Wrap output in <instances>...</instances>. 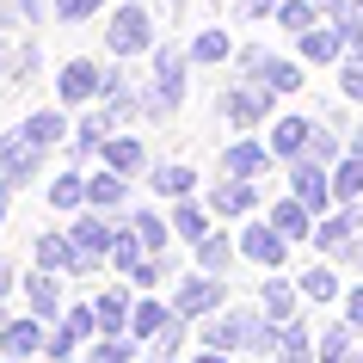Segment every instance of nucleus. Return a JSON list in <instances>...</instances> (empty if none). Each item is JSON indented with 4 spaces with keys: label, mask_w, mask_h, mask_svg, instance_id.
<instances>
[{
    "label": "nucleus",
    "mask_w": 363,
    "mask_h": 363,
    "mask_svg": "<svg viewBox=\"0 0 363 363\" xmlns=\"http://www.w3.org/2000/svg\"><path fill=\"white\" fill-rule=\"evenodd\" d=\"M172 308H179L185 320H203V314H222V308H228V289H222V277H216V271H197V277H179Z\"/></svg>",
    "instance_id": "f257e3e1"
},
{
    "label": "nucleus",
    "mask_w": 363,
    "mask_h": 363,
    "mask_svg": "<svg viewBox=\"0 0 363 363\" xmlns=\"http://www.w3.org/2000/svg\"><path fill=\"white\" fill-rule=\"evenodd\" d=\"M105 43H111L117 56H148V50H154V19L142 13V6H117Z\"/></svg>",
    "instance_id": "f03ea898"
},
{
    "label": "nucleus",
    "mask_w": 363,
    "mask_h": 363,
    "mask_svg": "<svg viewBox=\"0 0 363 363\" xmlns=\"http://www.w3.org/2000/svg\"><path fill=\"white\" fill-rule=\"evenodd\" d=\"M240 252H247L252 265H265V271H284V259H289V234L277 228V222H247V234H240Z\"/></svg>",
    "instance_id": "7ed1b4c3"
},
{
    "label": "nucleus",
    "mask_w": 363,
    "mask_h": 363,
    "mask_svg": "<svg viewBox=\"0 0 363 363\" xmlns=\"http://www.w3.org/2000/svg\"><path fill=\"white\" fill-rule=\"evenodd\" d=\"M43 345H50V333H43V314H25V320H6V326H0V357L31 363Z\"/></svg>",
    "instance_id": "20e7f679"
},
{
    "label": "nucleus",
    "mask_w": 363,
    "mask_h": 363,
    "mask_svg": "<svg viewBox=\"0 0 363 363\" xmlns=\"http://www.w3.org/2000/svg\"><path fill=\"white\" fill-rule=\"evenodd\" d=\"M289 185H296V197H302L314 216H326V203H333V172L314 167V160H289Z\"/></svg>",
    "instance_id": "39448f33"
},
{
    "label": "nucleus",
    "mask_w": 363,
    "mask_h": 363,
    "mask_svg": "<svg viewBox=\"0 0 363 363\" xmlns=\"http://www.w3.org/2000/svg\"><path fill=\"white\" fill-rule=\"evenodd\" d=\"M105 80H111V74H99L93 62H80V56H74V62L56 74V93H62V105H86V99L105 93Z\"/></svg>",
    "instance_id": "423d86ee"
},
{
    "label": "nucleus",
    "mask_w": 363,
    "mask_h": 363,
    "mask_svg": "<svg viewBox=\"0 0 363 363\" xmlns=\"http://www.w3.org/2000/svg\"><path fill=\"white\" fill-rule=\"evenodd\" d=\"M0 167H6V179H13V185H25V179L43 167V148H38L25 130H13V135H0Z\"/></svg>",
    "instance_id": "0eeeda50"
},
{
    "label": "nucleus",
    "mask_w": 363,
    "mask_h": 363,
    "mask_svg": "<svg viewBox=\"0 0 363 363\" xmlns=\"http://www.w3.org/2000/svg\"><path fill=\"white\" fill-rule=\"evenodd\" d=\"M357 234H363V210H357V203H339L333 216H320V228H314V240H320L326 252H345L351 240H357Z\"/></svg>",
    "instance_id": "6e6552de"
},
{
    "label": "nucleus",
    "mask_w": 363,
    "mask_h": 363,
    "mask_svg": "<svg viewBox=\"0 0 363 363\" xmlns=\"http://www.w3.org/2000/svg\"><path fill=\"white\" fill-rule=\"evenodd\" d=\"M271 111V86H234V93H222V117L228 123H265Z\"/></svg>",
    "instance_id": "1a4fd4ad"
},
{
    "label": "nucleus",
    "mask_w": 363,
    "mask_h": 363,
    "mask_svg": "<svg viewBox=\"0 0 363 363\" xmlns=\"http://www.w3.org/2000/svg\"><path fill=\"white\" fill-rule=\"evenodd\" d=\"M93 314H99V333L105 339H130V314H135V302L123 296V289H105L93 302Z\"/></svg>",
    "instance_id": "9d476101"
},
{
    "label": "nucleus",
    "mask_w": 363,
    "mask_h": 363,
    "mask_svg": "<svg viewBox=\"0 0 363 363\" xmlns=\"http://www.w3.org/2000/svg\"><path fill=\"white\" fill-rule=\"evenodd\" d=\"M247 68H252L259 86H271V93H296V86H302V68H296V62H277V56H259V50H252Z\"/></svg>",
    "instance_id": "9b49d317"
},
{
    "label": "nucleus",
    "mask_w": 363,
    "mask_h": 363,
    "mask_svg": "<svg viewBox=\"0 0 363 363\" xmlns=\"http://www.w3.org/2000/svg\"><path fill=\"white\" fill-rule=\"evenodd\" d=\"M62 271H31V277H25V302H31V314H43V320H56L62 314V284H56Z\"/></svg>",
    "instance_id": "f8f14e48"
},
{
    "label": "nucleus",
    "mask_w": 363,
    "mask_h": 363,
    "mask_svg": "<svg viewBox=\"0 0 363 363\" xmlns=\"http://www.w3.org/2000/svg\"><path fill=\"white\" fill-rule=\"evenodd\" d=\"M308 135H314V117H277V130H271V154H277V160H302V154H308Z\"/></svg>",
    "instance_id": "ddd939ff"
},
{
    "label": "nucleus",
    "mask_w": 363,
    "mask_h": 363,
    "mask_svg": "<svg viewBox=\"0 0 363 363\" xmlns=\"http://www.w3.org/2000/svg\"><path fill=\"white\" fill-rule=\"evenodd\" d=\"M99 160L111 172H123V179H135V172L148 167V148L135 142V135H105V148H99Z\"/></svg>",
    "instance_id": "4468645a"
},
{
    "label": "nucleus",
    "mask_w": 363,
    "mask_h": 363,
    "mask_svg": "<svg viewBox=\"0 0 363 363\" xmlns=\"http://www.w3.org/2000/svg\"><path fill=\"white\" fill-rule=\"evenodd\" d=\"M68 240H74L86 259H111V240H117V222H99V216H80L74 228H68Z\"/></svg>",
    "instance_id": "2eb2a0df"
},
{
    "label": "nucleus",
    "mask_w": 363,
    "mask_h": 363,
    "mask_svg": "<svg viewBox=\"0 0 363 363\" xmlns=\"http://www.w3.org/2000/svg\"><path fill=\"white\" fill-rule=\"evenodd\" d=\"M271 222H277V228H284L289 240H314V228H320V222H314V210H308V203H302L296 191H289V197H277Z\"/></svg>",
    "instance_id": "dca6fc26"
},
{
    "label": "nucleus",
    "mask_w": 363,
    "mask_h": 363,
    "mask_svg": "<svg viewBox=\"0 0 363 363\" xmlns=\"http://www.w3.org/2000/svg\"><path fill=\"white\" fill-rule=\"evenodd\" d=\"M172 314H179V308H167V302H135V314H130V339H135V345H154V339L172 326Z\"/></svg>",
    "instance_id": "f3484780"
},
{
    "label": "nucleus",
    "mask_w": 363,
    "mask_h": 363,
    "mask_svg": "<svg viewBox=\"0 0 363 363\" xmlns=\"http://www.w3.org/2000/svg\"><path fill=\"white\" fill-rule=\"evenodd\" d=\"M265 167H271V148H259V142H234V148L222 154V172H228V179H259Z\"/></svg>",
    "instance_id": "a211bd4d"
},
{
    "label": "nucleus",
    "mask_w": 363,
    "mask_h": 363,
    "mask_svg": "<svg viewBox=\"0 0 363 363\" xmlns=\"http://www.w3.org/2000/svg\"><path fill=\"white\" fill-rule=\"evenodd\" d=\"M252 203H259L252 179H222V185H216V197H210V210H216V216H247Z\"/></svg>",
    "instance_id": "6ab92c4d"
},
{
    "label": "nucleus",
    "mask_w": 363,
    "mask_h": 363,
    "mask_svg": "<svg viewBox=\"0 0 363 363\" xmlns=\"http://www.w3.org/2000/svg\"><path fill=\"white\" fill-rule=\"evenodd\" d=\"M142 259H148V240L135 234V222H117V240H111V265H117V271H135Z\"/></svg>",
    "instance_id": "aec40b11"
},
{
    "label": "nucleus",
    "mask_w": 363,
    "mask_h": 363,
    "mask_svg": "<svg viewBox=\"0 0 363 363\" xmlns=\"http://www.w3.org/2000/svg\"><path fill=\"white\" fill-rule=\"evenodd\" d=\"M296 289H302V284H284V277H271V284L259 289V308H265V314H271L277 326H284V320H296Z\"/></svg>",
    "instance_id": "412c9836"
},
{
    "label": "nucleus",
    "mask_w": 363,
    "mask_h": 363,
    "mask_svg": "<svg viewBox=\"0 0 363 363\" xmlns=\"http://www.w3.org/2000/svg\"><path fill=\"white\" fill-rule=\"evenodd\" d=\"M302 56L308 62H339L345 56V31H339V25H326V31L314 25V31H302Z\"/></svg>",
    "instance_id": "4be33fe9"
},
{
    "label": "nucleus",
    "mask_w": 363,
    "mask_h": 363,
    "mask_svg": "<svg viewBox=\"0 0 363 363\" xmlns=\"http://www.w3.org/2000/svg\"><path fill=\"white\" fill-rule=\"evenodd\" d=\"M351 333H357L351 320H333L320 339H314V363H345L351 357Z\"/></svg>",
    "instance_id": "5701e85b"
},
{
    "label": "nucleus",
    "mask_w": 363,
    "mask_h": 363,
    "mask_svg": "<svg viewBox=\"0 0 363 363\" xmlns=\"http://www.w3.org/2000/svg\"><path fill=\"white\" fill-rule=\"evenodd\" d=\"M333 197L339 203H357L363 197V154H345L339 167H333Z\"/></svg>",
    "instance_id": "b1692460"
},
{
    "label": "nucleus",
    "mask_w": 363,
    "mask_h": 363,
    "mask_svg": "<svg viewBox=\"0 0 363 363\" xmlns=\"http://www.w3.org/2000/svg\"><path fill=\"white\" fill-rule=\"evenodd\" d=\"M86 203H93V210H117V203H123V172H93V179H86Z\"/></svg>",
    "instance_id": "393cba45"
},
{
    "label": "nucleus",
    "mask_w": 363,
    "mask_h": 363,
    "mask_svg": "<svg viewBox=\"0 0 363 363\" xmlns=\"http://www.w3.org/2000/svg\"><path fill=\"white\" fill-rule=\"evenodd\" d=\"M172 234H179V240H210V210H197V203H185V197H179V210H172Z\"/></svg>",
    "instance_id": "a878e982"
},
{
    "label": "nucleus",
    "mask_w": 363,
    "mask_h": 363,
    "mask_svg": "<svg viewBox=\"0 0 363 363\" xmlns=\"http://www.w3.org/2000/svg\"><path fill=\"white\" fill-rule=\"evenodd\" d=\"M234 252L240 247H234L228 234H210V240H197V271H216V277H222V271L234 265Z\"/></svg>",
    "instance_id": "bb28decb"
},
{
    "label": "nucleus",
    "mask_w": 363,
    "mask_h": 363,
    "mask_svg": "<svg viewBox=\"0 0 363 363\" xmlns=\"http://www.w3.org/2000/svg\"><path fill=\"white\" fill-rule=\"evenodd\" d=\"M19 130L31 135L38 148H50V142H62V135H68V117H62V111H31V117L19 123Z\"/></svg>",
    "instance_id": "cd10ccee"
},
{
    "label": "nucleus",
    "mask_w": 363,
    "mask_h": 363,
    "mask_svg": "<svg viewBox=\"0 0 363 363\" xmlns=\"http://www.w3.org/2000/svg\"><path fill=\"white\" fill-rule=\"evenodd\" d=\"M148 179H154V191H160V197H191V185H197V172L179 167V160H172V167H154Z\"/></svg>",
    "instance_id": "c85d7f7f"
},
{
    "label": "nucleus",
    "mask_w": 363,
    "mask_h": 363,
    "mask_svg": "<svg viewBox=\"0 0 363 363\" xmlns=\"http://www.w3.org/2000/svg\"><path fill=\"white\" fill-rule=\"evenodd\" d=\"M50 203H56V210H74V203H86V179H80V167L50 179Z\"/></svg>",
    "instance_id": "c756f323"
},
{
    "label": "nucleus",
    "mask_w": 363,
    "mask_h": 363,
    "mask_svg": "<svg viewBox=\"0 0 363 363\" xmlns=\"http://www.w3.org/2000/svg\"><path fill=\"white\" fill-rule=\"evenodd\" d=\"M302 160H314V167H339L345 154H339V135L326 130V123H314V135H308V154Z\"/></svg>",
    "instance_id": "7c9ffc66"
},
{
    "label": "nucleus",
    "mask_w": 363,
    "mask_h": 363,
    "mask_svg": "<svg viewBox=\"0 0 363 363\" xmlns=\"http://www.w3.org/2000/svg\"><path fill=\"white\" fill-rule=\"evenodd\" d=\"M130 222H135V234H142V240H148V252H160V247H167V234H172V216H154V210H135Z\"/></svg>",
    "instance_id": "2f4dec72"
},
{
    "label": "nucleus",
    "mask_w": 363,
    "mask_h": 363,
    "mask_svg": "<svg viewBox=\"0 0 363 363\" xmlns=\"http://www.w3.org/2000/svg\"><path fill=\"white\" fill-rule=\"evenodd\" d=\"M135 357V339H105L99 333L93 345H86V363H130Z\"/></svg>",
    "instance_id": "473e14b6"
},
{
    "label": "nucleus",
    "mask_w": 363,
    "mask_h": 363,
    "mask_svg": "<svg viewBox=\"0 0 363 363\" xmlns=\"http://www.w3.org/2000/svg\"><path fill=\"white\" fill-rule=\"evenodd\" d=\"M314 13H320V6H314V0H284V6H277V25H284V31H296V38H302V31H314Z\"/></svg>",
    "instance_id": "72a5a7b5"
},
{
    "label": "nucleus",
    "mask_w": 363,
    "mask_h": 363,
    "mask_svg": "<svg viewBox=\"0 0 363 363\" xmlns=\"http://www.w3.org/2000/svg\"><path fill=\"white\" fill-rule=\"evenodd\" d=\"M302 296H314V302H333V296H339V271H326V265L302 271Z\"/></svg>",
    "instance_id": "f704fd0d"
},
{
    "label": "nucleus",
    "mask_w": 363,
    "mask_h": 363,
    "mask_svg": "<svg viewBox=\"0 0 363 363\" xmlns=\"http://www.w3.org/2000/svg\"><path fill=\"white\" fill-rule=\"evenodd\" d=\"M62 326H68L80 345H93V339H99V314H93V308H68V314H62Z\"/></svg>",
    "instance_id": "c9c22d12"
},
{
    "label": "nucleus",
    "mask_w": 363,
    "mask_h": 363,
    "mask_svg": "<svg viewBox=\"0 0 363 363\" xmlns=\"http://www.w3.org/2000/svg\"><path fill=\"white\" fill-rule=\"evenodd\" d=\"M179 345H185V314H172V326L160 333V339H154V357L172 363V357H179Z\"/></svg>",
    "instance_id": "e433bc0d"
},
{
    "label": "nucleus",
    "mask_w": 363,
    "mask_h": 363,
    "mask_svg": "<svg viewBox=\"0 0 363 363\" xmlns=\"http://www.w3.org/2000/svg\"><path fill=\"white\" fill-rule=\"evenodd\" d=\"M222 56H228V31H203L191 43V62H222Z\"/></svg>",
    "instance_id": "4c0bfd02"
},
{
    "label": "nucleus",
    "mask_w": 363,
    "mask_h": 363,
    "mask_svg": "<svg viewBox=\"0 0 363 363\" xmlns=\"http://www.w3.org/2000/svg\"><path fill=\"white\" fill-rule=\"evenodd\" d=\"M74 351H80V339L68 333V326H56V333H50V345H43V357H50V363H68Z\"/></svg>",
    "instance_id": "58836bf2"
},
{
    "label": "nucleus",
    "mask_w": 363,
    "mask_h": 363,
    "mask_svg": "<svg viewBox=\"0 0 363 363\" xmlns=\"http://www.w3.org/2000/svg\"><path fill=\"white\" fill-rule=\"evenodd\" d=\"M339 86H345V99H357V105H363V56H351L339 68Z\"/></svg>",
    "instance_id": "ea45409f"
},
{
    "label": "nucleus",
    "mask_w": 363,
    "mask_h": 363,
    "mask_svg": "<svg viewBox=\"0 0 363 363\" xmlns=\"http://www.w3.org/2000/svg\"><path fill=\"white\" fill-rule=\"evenodd\" d=\"M99 6H105V0H56V19H86Z\"/></svg>",
    "instance_id": "a19ab883"
},
{
    "label": "nucleus",
    "mask_w": 363,
    "mask_h": 363,
    "mask_svg": "<svg viewBox=\"0 0 363 363\" xmlns=\"http://www.w3.org/2000/svg\"><path fill=\"white\" fill-rule=\"evenodd\" d=\"M345 320H351V326H357V333H363V284L351 289V296H345Z\"/></svg>",
    "instance_id": "79ce46f5"
},
{
    "label": "nucleus",
    "mask_w": 363,
    "mask_h": 363,
    "mask_svg": "<svg viewBox=\"0 0 363 363\" xmlns=\"http://www.w3.org/2000/svg\"><path fill=\"white\" fill-rule=\"evenodd\" d=\"M191 363H234V351H210V345H203V351H197Z\"/></svg>",
    "instance_id": "37998d69"
},
{
    "label": "nucleus",
    "mask_w": 363,
    "mask_h": 363,
    "mask_svg": "<svg viewBox=\"0 0 363 363\" xmlns=\"http://www.w3.org/2000/svg\"><path fill=\"white\" fill-rule=\"evenodd\" d=\"M320 13H333V19H345V0H314Z\"/></svg>",
    "instance_id": "c03bdc74"
},
{
    "label": "nucleus",
    "mask_w": 363,
    "mask_h": 363,
    "mask_svg": "<svg viewBox=\"0 0 363 363\" xmlns=\"http://www.w3.org/2000/svg\"><path fill=\"white\" fill-rule=\"evenodd\" d=\"M6 289H13V265H6V259H0V296H6Z\"/></svg>",
    "instance_id": "a18cd8bd"
},
{
    "label": "nucleus",
    "mask_w": 363,
    "mask_h": 363,
    "mask_svg": "<svg viewBox=\"0 0 363 363\" xmlns=\"http://www.w3.org/2000/svg\"><path fill=\"white\" fill-rule=\"evenodd\" d=\"M6 191H13V179H0V222H6Z\"/></svg>",
    "instance_id": "49530a36"
},
{
    "label": "nucleus",
    "mask_w": 363,
    "mask_h": 363,
    "mask_svg": "<svg viewBox=\"0 0 363 363\" xmlns=\"http://www.w3.org/2000/svg\"><path fill=\"white\" fill-rule=\"evenodd\" d=\"M351 154H363V130H357V135H351Z\"/></svg>",
    "instance_id": "de8ad7c7"
},
{
    "label": "nucleus",
    "mask_w": 363,
    "mask_h": 363,
    "mask_svg": "<svg viewBox=\"0 0 363 363\" xmlns=\"http://www.w3.org/2000/svg\"><path fill=\"white\" fill-rule=\"evenodd\" d=\"M265 6H271V0H252V13H265Z\"/></svg>",
    "instance_id": "09e8293b"
},
{
    "label": "nucleus",
    "mask_w": 363,
    "mask_h": 363,
    "mask_svg": "<svg viewBox=\"0 0 363 363\" xmlns=\"http://www.w3.org/2000/svg\"><path fill=\"white\" fill-rule=\"evenodd\" d=\"M345 363H363V351H351V357H345Z\"/></svg>",
    "instance_id": "8fccbe9b"
},
{
    "label": "nucleus",
    "mask_w": 363,
    "mask_h": 363,
    "mask_svg": "<svg viewBox=\"0 0 363 363\" xmlns=\"http://www.w3.org/2000/svg\"><path fill=\"white\" fill-rule=\"evenodd\" d=\"M0 363H19V357H0Z\"/></svg>",
    "instance_id": "3c124183"
},
{
    "label": "nucleus",
    "mask_w": 363,
    "mask_h": 363,
    "mask_svg": "<svg viewBox=\"0 0 363 363\" xmlns=\"http://www.w3.org/2000/svg\"><path fill=\"white\" fill-rule=\"evenodd\" d=\"M357 13H363V0H357Z\"/></svg>",
    "instance_id": "603ef678"
},
{
    "label": "nucleus",
    "mask_w": 363,
    "mask_h": 363,
    "mask_svg": "<svg viewBox=\"0 0 363 363\" xmlns=\"http://www.w3.org/2000/svg\"><path fill=\"white\" fill-rule=\"evenodd\" d=\"M68 363H74V357H68Z\"/></svg>",
    "instance_id": "864d4df0"
},
{
    "label": "nucleus",
    "mask_w": 363,
    "mask_h": 363,
    "mask_svg": "<svg viewBox=\"0 0 363 363\" xmlns=\"http://www.w3.org/2000/svg\"><path fill=\"white\" fill-rule=\"evenodd\" d=\"M0 326H6V320H0Z\"/></svg>",
    "instance_id": "5fc2aeb1"
},
{
    "label": "nucleus",
    "mask_w": 363,
    "mask_h": 363,
    "mask_svg": "<svg viewBox=\"0 0 363 363\" xmlns=\"http://www.w3.org/2000/svg\"><path fill=\"white\" fill-rule=\"evenodd\" d=\"M154 363H160V357H154Z\"/></svg>",
    "instance_id": "6e6d98bb"
}]
</instances>
